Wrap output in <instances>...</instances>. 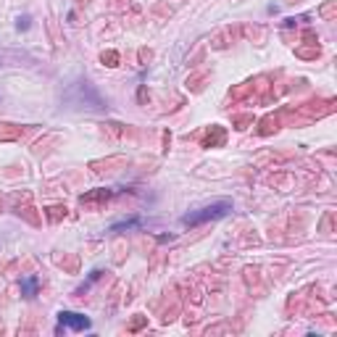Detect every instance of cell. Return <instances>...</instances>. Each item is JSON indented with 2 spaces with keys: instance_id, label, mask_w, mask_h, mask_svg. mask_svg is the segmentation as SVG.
Instances as JSON below:
<instances>
[{
  "instance_id": "cell-1",
  "label": "cell",
  "mask_w": 337,
  "mask_h": 337,
  "mask_svg": "<svg viewBox=\"0 0 337 337\" xmlns=\"http://www.w3.org/2000/svg\"><path fill=\"white\" fill-rule=\"evenodd\" d=\"M232 211V200H216L211 205H203L198 211H190L182 216V224L184 227H198V224H205V221H213V219H221Z\"/></svg>"
},
{
  "instance_id": "cell-2",
  "label": "cell",
  "mask_w": 337,
  "mask_h": 337,
  "mask_svg": "<svg viewBox=\"0 0 337 337\" xmlns=\"http://www.w3.org/2000/svg\"><path fill=\"white\" fill-rule=\"evenodd\" d=\"M58 322L63 327H71V330H90V319L82 314H74V311H61L58 314Z\"/></svg>"
},
{
  "instance_id": "cell-3",
  "label": "cell",
  "mask_w": 337,
  "mask_h": 337,
  "mask_svg": "<svg viewBox=\"0 0 337 337\" xmlns=\"http://www.w3.org/2000/svg\"><path fill=\"white\" fill-rule=\"evenodd\" d=\"M37 285H40V279H37V277L24 279V282H21V295L24 298H34L37 295Z\"/></svg>"
},
{
  "instance_id": "cell-4",
  "label": "cell",
  "mask_w": 337,
  "mask_h": 337,
  "mask_svg": "<svg viewBox=\"0 0 337 337\" xmlns=\"http://www.w3.org/2000/svg\"><path fill=\"white\" fill-rule=\"evenodd\" d=\"M26 26H29V18H26V16L18 18V29H26Z\"/></svg>"
}]
</instances>
